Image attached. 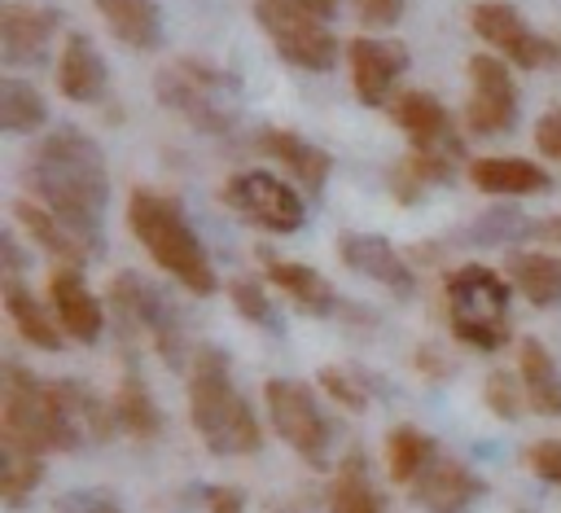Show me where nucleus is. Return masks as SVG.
<instances>
[{"instance_id": "1", "label": "nucleus", "mask_w": 561, "mask_h": 513, "mask_svg": "<svg viewBox=\"0 0 561 513\" xmlns=\"http://www.w3.org/2000/svg\"><path fill=\"white\" fill-rule=\"evenodd\" d=\"M26 184L35 193V202H44L66 228H75L83 237V246L92 254H101V215L110 202V167L101 145L83 132V127H53L31 162H26Z\"/></svg>"}, {"instance_id": "2", "label": "nucleus", "mask_w": 561, "mask_h": 513, "mask_svg": "<svg viewBox=\"0 0 561 513\" xmlns=\"http://www.w3.org/2000/svg\"><path fill=\"white\" fill-rule=\"evenodd\" d=\"M188 421L215 456H250L263 447V425L219 346H197L188 360Z\"/></svg>"}, {"instance_id": "3", "label": "nucleus", "mask_w": 561, "mask_h": 513, "mask_svg": "<svg viewBox=\"0 0 561 513\" xmlns=\"http://www.w3.org/2000/svg\"><path fill=\"white\" fill-rule=\"evenodd\" d=\"M0 443L26 452H66L79 447L83 434L70 412V381H39L22 364H4L0 386Z\"/></svg>"}, {"instance_id": "4", "label": "nucleus", "mask_w": 561, "mask_h": 513, "mask_svg": "<svg viewBox=\"0 0 561 513\" xmlns=\"http://www.w3.org/2000/svg\"><path fill=\"white\" fill-rule=\"evenodd\" d=\"M127 228L171 281H180L197 298L215 294L219 281H215L210 254L202 250V237L193 232L180 202H171L158 189H131L127 193Z\"/></svg>"}, {"instance_id": "5", "label": "nucleus", "mask_w": 561, "mask_h": 513, "mask_svg": "<svg viewBox=\"0 0 561 513\" xmlns=\"http://www.w3.org/2000/svg\"><path fill=\"white\" fill-rule=\"evenodd\" d=\"M153 92H158V101L171 114H180L202 136H228V132H237V118H241V83H237V75H228V70H219L210 61L180 57V61L162 66L158 79H153Z\"/></svg>"}, {"instance_id": "6", "label": "nucleus", "mask_w": 561, "mask_h": 513, "mask_svg": "<svg viewBox=\"0 0 561 513\" xmlns=\"http://www.w3.org/2000/svg\"><path fill=\"white\" fill-rule=\"evenodd\" d=\"M443 294H447V324H451V333L465 346H473V351H500L513 338V324H508L513 285L495 267H486V263H460L456 272H447Z\"/></svg>"}, {"instance_id": "7", "label": "nucleus", "mask_w": 561, "mask_h": 513, "mask_svg": "<svg viewBox=\"0 0 561 513\" xmlns=\"http://www.w3.org/2000/svg\"><path fill=\"white\" fill-rule=\"evenodd\" d=\"M110 311L118 316L123 329L149 333V342L158 346V355H162L171 368H188V360H193L197 346L188 342L184 316L175 311V303H171L158 285H149V281L136 276V272H118V276L110 281Z\"/></svg>"}, {"instance_id": "8", "label": "nucleus", "mask_w": 561, "mask_h": 513, "mask_svg": "<svg viewBox=\"0 0 561 513\" xmlns=\"http://www.w3.org/2000/svg\"><path fill=\"white\" fill-rule=\"evenodd\" d=\"M263 399H267V417L272 430L316 469L329 465V443H333V421L324 417L316 390L298 377H267L263 381Z\"/></svg>"}, {"instance_id": "9", "label": "nucleus", "mask_w": 561, "mask_h": 513, "mask_svg": "<svg viewBox=\"0 0 561 513\" xmlns=\"http://www.w3.org/2000/svg\"><path fill=\"white\" fill-rule=\"evenodd\" d=\"M254 22L263 26V35L272 39V48L289 66L311 70V75L333 70V61H337V35L329 31L324 18H316L307 9H294L285 0H254Z\"/></svg>"}, {"instance_id": "10", "label": "nucleus", "mask_w": 561, "mask_h": 513, "mask_svg": "<svg viewBox=\"0 0 561 513\" xmlns=\"http://www.w3.org/2000/svg\"><path fill=\"white\" fill-rule=\"evenodd\" d=\"M219 202L241 215L245 224L263 228V232H298L307 224V206L302 197L272 171H232L219 189Z\"/></svg>"}, {"instance_id": "11", "label": "nucleus", "mask_w": 561, "mask_h": 513, "mask_svg": "<svg viewBox=\"0 0 561 513\" xmlns=\"http://www.w3.org/2000/svg\"><path fill=\"white\" fill-rule=\"evenodd\" d=\"M469 26L473 35H482L504 61L522 66V70H548L561 66V44L539 35L508 0H478L469 9Z\"/></svg>"}, {"instance_id": "12", "label": "nucleus", "mask_w": 561, "mask_h": 513, "mask_svg": "<svg viewBox=\"0 0 561 513\" xmlns=\"http://www.w3.org/2000/svg\"><path fill=\"white\" fill-rule=\"evenodd\" d=\"M517 123V83L504 57L478 53L469 57V101H465V127L473 136H504Z\"/></svg>"}, {"instance_id": "13", "label": "nucleus", "mask_w": 561, "mask_h": 513, "mask_svg": "<svg viewBox=\"0 0 561 513\" xmlns=\"http://www.w3.org/2000/svg\"><path fill=\"white\" fill-rule=\"evenodd\" d=\"M346 66H351V88L359 105L381 110L394 79L408 70V48L399 39H377V35H355L346 44Z\"/></svg>"}, {"instance_id": "14", "label": "nucleus", "mask_w": 561, "mask_h": 513, "mask_svg": "<svg viewBox=\"0 0 561 513\" xmlns=\"http://www.w3.org/2000/svg\"><path fill=\"white\" fill-rule=\"evenodd\" d=\"M337 259H342L351 272L377 281V285H381L386 294H394V298H412V294H416V272H412V263L399 254V246H390V241L377 237V232H342V237H337Z\"/></svg>"}, {"instance_id": "15", "label": "nucleus", "mask_w": 561, "mask_h": 513, "mask_svg": "<svg viewBox=\"0 0 561 513\" xmlns=\"http://www.w3.org/2000/svg\"><path fill=\"white\" fill-rule=\"evenodd\" d=\"M61 31V13L44 4H4L0 9V57L9 70L39 66Z\"/></svg>"}, {"instance_id": "16", "label": "nucleus", "mask_w": 561, "mask_h": 513, "mask_svg": "<svg viewBox=\"0 0 561 513\" xmlns=\"http://www.w3.org/2000/svg\"><path fill=\"white\" fill-rule=\"evenodd\" d=\"M48 307L57 316V324L66 329V338L92 346L105 329V307L101 298L88 289L83 281V267H70V263H57L53 276H48Z\"/></svg>"}, {"instance_id": "17", "label": "nucleus", "mask_w": 561, "mask_h": 513, "mask_svg": "<svg viewBox=\"0 0 561 513\" xmlns=\"http://www.w3.org/2000/svg\"><path fill=\"white\" fill-rule=\"evenodd\" d=\"M254 149L267 153L272 162L285 167V175H294L311 197L324 193L329 175H333V153L316 140H307L302 132H289V127H259L254 132Z\"/></svg>"}, {"instance_id": "18", "label": "nucleus", "mask_w": 561, "mask_h": 513, "mask_svg": "<svg viewBox=\"0 0 561 513\" xmlns=\"http://www.w3.org/2000/svg\"><path fill=\"white\" fill-rule=\"evenodd\" d=\"M478 495H482V478L456 456H434L412 482V500L430 513H469Z\"/></svg>"}, {"instance_id": "19", "label": "nucleus", "mask_w": 561, "mask_h": 513, "mask_svg": "<svg viewBox=\"0 0 561 513\" xmlns=\"http://www.w3.org/2000/svg\"><path fill=\"white\" fill-rule=\"evenodd\" d=\"M390 118L412 140V149H456V153H465L460 140H456L451 114H447V105L434 92H421V88L399 92L390 101Z\"/></svg>"}, {"instance_id": "20", "label": "nucleus", "mask_w": 561, "mask_h": 513, "mask_svg": "<svg viewBox=\"0 0 561 513\" xmlns=\"http://www.w3.org/2000/svg\"><path fill=\"white\" fill-rule=\"evenodd\" d=\"M105 88H110V70H105V57L96 53L92 35L70 31L61 44V57H57V92L66 101L92 105L105 96Z\"/></svg>"}, {"instance_id": "21", "label": "nucleus", "mask_w": 561, "mask_h": 513, "mask_svg": "<svg viewBox=\"0 0 561 513\" xmlns=\"http://www.w3.org/2000/svg\"><path fill=\"white\" fill-rule=\"evenodd\" d=\"M263 267H267V281H272L298 311H307V316H333V311L342 307L337 289H333L316 267H307V263H298V259H276V254H267V250H263Z\"/></svg>"}, {"instance_id": "22", "label": "nucleus", "mask_w": 561, "mask_h": 513, "mask_svg": "<svg viewBox=\"0 0 561 513\" xmlns=\"http://www.w3.org/2000/svg\"><path fill=\"white\" fill-rule=\"evenodd\" d=\"M96 13L105 18L110 35L136 53H158L167 39V22L158 0H92Z\"/></svg>"}, {"instance_id": "23", "label": "nucleus", "mask_w": 561, "mask_h": 513, "mask_svg": "<svg viewBox=\"0 0 561 513\" xmlns=\"http://www.w3.org/2000/svg\"><path fill=\"white\" fill-rule=\"evenodd\" d=\"M469 184L491 197H526V193H548L552 175L530 158H473Z\"/></svg>"}, {"instance_id": "24", "label": "nucleus", "mask_w": 561, "mask_h": 513, "mask_svg": "<svg viewBox=\"0 0 561 513\" xmlns=\"http://www.w3.org/2000/svg\"><path fill=\"white\" fill-rule=\"evenodd\" d=\"M13 219L26 228V237L44 250V254H53L57 263H70V267H83L88 259H96L88 246H83V237L75 232V228H66L44 202H31V197H22V202H13Z\"/></svg>"}, {"instance_id": "25", "label": "nucleus", "mask_w": 561, "mask_h": 513, "mask_svg": "<svg viewBox=\"0 0 561 513\" xmlns=\"http://www.w3.org/2000/svg\"><path fill=\"white\" fill-rule=\"evenodd\" d=\"M456 162H460L456 149H412L408 158L394 162L390 193L399 202H421L430 189H443V184L456 180Z\"/></svg>"}, {"instance_id": "26", "label": "nucleus", "mask_w": 561, "mask_h": 513, "mask_svg": "<svg viewBox=\"0 0 561 513\" xmlns=\"http://www.w3.org/2000/svg\"><path fill=\"white\" fill-rule=\"evenodd\" d=\"M517 377H522L530 412L561 417V368H557L552 351L539 338H522V346H517Z\"/></svg>"}, {"instance_id": "27", "label": "nucleus", "mask_w": 561, "mask_h": 513, "mask_svg": "<svg viewBox=\"0 0 561 513\" xmlns=\"http://www.w3.org/2000/svg\"><path fill=\"white\" fill-rule=\"evenodd\" d=\"M504 272L526 294V303H535V307H557L561 303V254H548V250H513L504 259Z\"/></svg>"}, {"instance_id": "28", "label": "nucleus", "mask_w": 561, "mask_h": 513, "mask_svg": "<svg viewBox=\"0 0 561 513\" xmlns=\"http://www.w3.org/2000/svg\"><path fill=\"white\" fill-rule=\"evenodd\" d=\"M4 311H9V320H13V329L31 342V346H39V351H61L66 346V329L57 324V316L22 285V281H4Z\"/></svg>"}, {"instance_id": "29", "label": "nucleus", "mask_w": 561, "mask_h": 513, "mask_svg": "<svg viewBox=\"0 0 561 513\" xmlns=\"http://www.w3.org/2000/svg\"><path fill=\"white\" fill-rule=\"evenodd\" d=\"M329 509L333 513H386L359 447H351L337 460V474H333V487H329Z\"/></svg>"}, {"instance_id": "30", "label": "nucleus", "mask_w": 561, "mask_h": 513, "mask_svg": "<svg viewBox=\"0 0 561 513\" xmlns=\"http://www.w3.org/2000/svg\"><path fill=\"white\" fill-rule=\"evenodd\" d=\"M110 403H114V421H118V430H127V434H136V438H153V434L162 430L158 399H153V390L145 386L140 373H127V377L118 381V390H114Z\"/></svg>"}, {"instance_id": "31", "label": "nucleus", "mask_w": 561, "mask_h": 513, "mask_svg": "<svg viewBox=\"0 0 561 513\" xmlns=\"http://www.w3.org/2000/svg\"><path fill=\"white\" fill-rule=\"evenodd\" d=\"M44 123H48L44 92L35 83H26V79L4 75L0 79V127L13 132V136H35Z\"/></svg>"}, {"instance_id": "32", "label": "nucleus", "mask_w": 561, "mask_h": 513, "mask_svg": "<svg viewBox=\"0 0 561 513\" xmlns=\"http://www.w3.org/2000/svg\"><path fill=\"white\" fill-rule=\"evenodd\" d=\"M434 456H438L434 452V438L425 430H416V425H394L386 434V474L399 487H412Z\"/></svg>"}, {"instance_id": "33", "label": "nucleus", "mask_w": 561, "mask_h": 513, "mask_svg": "<svg viewBox=\"0 0 561 513\" xmlns=\"http://www.w3.org/2000/svg\"><path fill=\"white\" fill-rule=\"evenodd\" d=\"M39 482H44V456L13 447V443H0V500L9 509H22Z\"/></svg>"}, {"instance_id": "34", "label": "nucleus", "mask_w": 561, "mask_h": 513, "mask_svg": "<svg viewBox=\"0 0 561 513\" xmlns=\"http://www.w3.org/2000/svg\"><path fill=\"white\" fill-rule=\"evenodd\" d=\"M228 298H232V307H237L241 320H250V324H259V329H267V333H280V329H285L280 316H276L272 294H267L254 276H237V281H228Z\"/></svg>"}, {"instance_id": "35", "label": "nucleus", "mask_w": 561, "mask_h": 513, "mask_svg": "<svg viewBox=\"0 0 561 513\" xmlns=\"http://www.w3.org/2000/svg\"><path fill=\"white\" fill-rule=\"evenodd\" d=\"M316 381H320V390L337 403V408H351V412H364L368 408V381H364V373L359 368H320L316 373Z\"/></svg>"}, {"instance_id": "36", "label": "nucleus", "mask_w": 561, "mask_h": 513, "mask_svg": "<svg viewBox=\"0 0 561 513\" xmlns=\"http://www.w3.org/2000/svg\"><path fill=\"white\" fill-rule=\"evenodd\" d=\"M539 232V224H530V219H522L517 210H486L473 228H469V241H478V246H500V241H513V237H535Z\"/></svg>"}, {"instance_id": "37", "label": "nucleus", "mask_w": 561, "mask_h": 513, "mask_svg": "<svg viewBox=\"0 0 561 513\" xmlns=\"http://www.w3.org/2000/svg\"><path fill=\"white\" fill-rule=\"evenodd\" d=\"M522 395H526L522 377H513V373H491L486 386H482V399L500 421H517L522 417Z\"/></svg>"}, {"instance_id": "38", "label": "nucleus", "mask_w": 561, "mask_h": 513, "mask_svg": "<svg viewBox=\"0 0 561 513\" xmlns=\"http://www.w3.org/2000/svg\"><path fill=\"white\" fill-rule=\"evenodd\" d=\"M526 465L535 469V478L561 487V438H539L526 447Z\"/></svg>"}, {"instance_id": "39", "label": "nucleus", "mask_w": 561, "mask_h": 513, "mask_svg": "<svg viewBox=\"0 0 561 513\" xmlns=\"http://www.w3.org/2000/svg\"><path fill=\"white\" fill-rule=\"evenodd\" d=\"M351 9L364 26H394L403 18V0H351Z\"/></svg>"}, {"instance_id": "40", "label": "nucleus", "mask_w": 561, "mask_h": 513, "mask_svg": "<svg viewBox=\"0 0 561 513\" xmlns=\"http://www.w3.org/2000/svg\"><path fill=\"white\" fill-rule=\"evenodd\" d=\"M57 513H123V509L101 491H75L57 500Z\"/></svg>"}, {"instance_id": "41", "label": "nucleus", "mask_w": 561, "mask_h": 513, "mask_svg": "<svg viewBox=\"0 0 561 513\" xmlns=\"http://www.w3.org/2000/svg\"><path fill=\"white\" fill-rule=\"evenodd\" d=\"M535 145L543 158L561 162V110H548L539 123H535Z\"/></svg>"}, {"instance_id": "42", "label": "nucleus", "mask_w": 561, "mask_h": 513, "mask_svg": "<svg viewBox=\"0 0 561 513\" xmlns=\"http://www.w3.org/2000/svg\"><path fill=\"white\" fill-rule=\"evenodd\" d=\"M206 513H245V495L237 487H210L206 491Z\"/></svg>"}, {"instance_id": "43", "label": "nucleus", "mask_w": 561, "mask_h": 513, "mask_svg": "<svg viewBox=\"0 0 561 513\" xmlns=\"http://www.w3.org/2000/svg\"><path fill=\"white\" fill-rule=\"evenodd\" d=\"M0 254H4V281H22L26 259H22V246H18V237H13V232H4V237H0Z\"/></svg>"}, {"instance_id": "44", "label": "nucleus", "mask_w": 561, "mask_h": 513, "mask_svg": "<svg viewBox=\"0 0 561 513\" xmlns=\"http://www.w3.org/2000/svg\"><path fill=\"white\" fill-rule=\"evenodd\" d=\"M416 368H430V377H447V360L434 346H421L416 351Z\"/></svg>"}, {"instance_id": "45", "label": "nucleus", "mask_w": 561, "mask_h": 513, "mask_svg": "<svg viewBox=\"0 0 561 513\" xmlns=\"http://www.w3.org/2000/svg\"><path fill=\"white\" fill-rule=\"evenodd\" d=\"M285 4H294V9H307V13H316V18H333L337 9H342V0H285Z\"/></svg>"}, {"instance_id": "46", "label": "nucleus", "mask_w": 561, "mask_h": 513, "mask_svg": "<svg viewBox=\"0 0 561 513\" xmlns=\"http://www.w3.org/2000/svg\"><path fill=\"white\" fill-rule=\"evenodd\" d=\"M535 237H548V241H557V246H561V215H557V219H543Z\"/></svg>"}]
</instances>
